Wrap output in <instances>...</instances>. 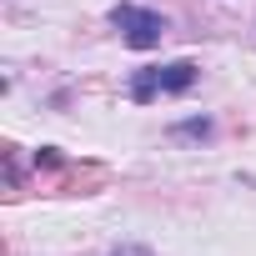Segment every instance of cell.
<instances>
[{
    "mask_svg": "<svg viewBox=\"0 0 256 256\" xmlns=\"http://www.w3.org/2000/svg\"><path fill=\"white\" fill-rule=\"evenodd\" d=\"M110 26L126 30V46H131V50H151V46H161V36L171 30L166 16L141 10V6H116V10H110Z\"/></svg>",
    "mask_w": 256,
    "mask_h": 256,
    "instance_id": "obj_1",
    "label": "cell"
},
{
    "mask_svg": "<svg viewBox=\"0 0 256 256\" xmlns=\"http://www.w3.org/2000/svg\"><path fill=\"white\" fill-rule=\"evenodd\" d=\"M106 166H96V161H86V166H66L60 176H56V191H66V196H90V191H100L106 186Z\"/></svg>",
    "mask_w": 256,
    "mask_h": 256,
    "instance_id": "obj_2",
    "label": "cell"
},
{
    "mask_svg": "<svg viewBox=\"0 0 256 256\" xmlns=\"http://www.w3.org/2000/svg\"><path fill=\"white\" fill-rule=\"evenodd\" d=\"M151 70H156V86H161L166 96H181V90L196 86V66H191V60H171V66H151Z\"/></svg>",
    "mask_w": 256,
    "mask_h": 256,
    "instance_id": "obj_3",
    "label": "cell"
},
{
    "mask_svg": "<svg viewBox=\"0 0 256 256\" xmlns=\"http://www.w3.org/2000/svg\"><path fill=\"white\" fill-rule=\"evenodd\" d=\"M66 166H70V156H66L60 146H40V151H36V176H40V171H50V176H60Z\"/></svg>",
    "mask_w": 256,
    "mask_h": 256,
    "instance_id": "obj_4",
    "label": "cell"
},
{
    "mask_svg": "<svg viewBox=\"0 0 256 256\" xmlns=\"http://www.w3.org/2000/svg\"><path fill=\"white\" fill-rule=\"evenodd\" d=\"M171 136H181V141H206V136H211V120H206V116H196V120H181Z\"/></svg>",
    "mask_w": 256,
    "mask_h": 256,
    "instance_id": "obj_5",
    "label": "cell"
}]
</instances>
